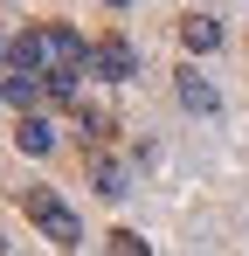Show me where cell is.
<instances>
[{"instance_id": "6da1fadb", "label": "cell", "mask_w": 249, "mask_h": 256, "mask_svg": "<svg viewBox=\"0 0 249 256\" xmlns=\"http://www.w3.org/2000/svg\"><path fill=\"white\" fill-rule=\"evenodd\" d=\"M21 214L35 222V228L48 236V242H56V250H76V242H83V222H76V208H70V201H62L56 187H21Z\"/></svg>"}, {"instance_id": "7a4b0ae2", "label": "cell", "mask_w": 249, "mask_h": 256, "mask_svg": "<svg viewBox=\"0 0 249 256\" xmlns=\"http://www.w3.org/2000/svg\"><path fill=\"white\" fill-rule=\"evenodd\" d=\"M90 76H97V84H132V76H138V48L124 42V35L90 42Z\"/></svg>"}, {"instance_id": "3957f363", "label": "cell", "mask_w": 249, "mask_h": 256, "mask_svg": "<svg viewBox=\"0 0 249 256\" xmlns=\"http://www.w3.org/2000/svg\"><path fill=\"white\" fill-rule=\"evenodd\" d=\"M173 97H180V111H194V118H214V111H222V90L208 84V70H201V62L173 70Z\"/></svg>"}, {"instance_id": "277c9868", "label": "cell", "mask_w": 249, "mask_h": 256, "mask_svg": "<svg viewBox=\"0 0 249 256\" xmlns=\"http://www.w3.org/2000/svg\"><path fill=\"white\" fill-rule=\"evenodd\" d=\"M90 187H97L104 201H124V194H132V166H124V160H111L104 146H90Z\"/></svg>"}, {"instance_id": "5b68a950", "label": "cell", "mask_w": 249, "mask_h": 256, "mask_svg": "<svg viewBox=\"0 0 249 256\" xmlns=\"http://www.w3.org/2000/svg\"><path fill=\"white\" fill-rule=\"evenodd\" d=\"M7 70L42 76V70H48V28H21V35H7Z\"/></svg>"}, {"instance_id": "8992f818", "label": "cell", "mask_w": 249, "mask_h": 256, "mask_svg": "<svg viewBox=\"0 0 249 256\" xmlns=\"http://www.w3.org/2000/svg\"><path fill=\"white\" fill-rule=\"evenodd\" d=\"M180 42H187V56H214V48L228 42V28L214 14H180Z\"/></svg>"}, {"instance_id": "52a82bcc", "label": "cell", "mask_w": 249, "mask_h": 256, "mask_svg": "<svg viewBox=\"0 0 249 256\" xmlns=\"http://www.w3.org/2000/svg\"><path fill=\"white\" fill-rule=\"evenodd\" d=\"M14 146H21L28 160H48V152H56V125H48L42 111H21V125H14Z\"/></svg>"}, {"instance_id": "ba28073f", "label": "cell", "mask_w": 249, "mask_h": 256, "mask_svg": "<svg viewBox=\"0 0 249 256\" xmlns=\"http://www.w3.org/2000/svg\"><path fill=\"white\" fill-rule=\"evenodd\" d=\"M0 97H7L14 111H42L48 90H42V76H28V70H7V76H0Z\"/></svg>"}, {"instance_id": "9c48e42d", "label": "cell", "mask_w": 249, "mask_h": 256, "mask_svg": "<svg viewBox=\"0 0 249 256\" xmlns=\"http://www.w3.org/2000/svg\"><path fill=\"white\" fill-rule=\"evenodd\" d=\"M104 242H111V256H152V242H146L138 228H111Z\"/></svg>"}, {"instance_id": "30bf717a", "label": "cell", "mask_w": 249, "mask_h": 256, "mask_svg": "<svg viewBox=\"0 0 249 256\" xmlns=\"http://www.w3.org/2000/svg\"><path fill=\"white\" fill-rule=\"evenodd\" d=\"M76 118H83V138H90V146H104V138H111V111H97V104H83Z\"/></svg>"}, {"instance_id": "8fae6325", "label": "cell", "mask_w": 249, "mask_h": 256, "mask_svg": "<svg viewBox=\"0 0 249 256\" xmlns=\"http://www.w3.org/2000/svg\"><path fill=\"white\" fill-rule=\"evenodd\" d=\"M104 7H132V0H104Z\"/></svg>"}]
</instances>
